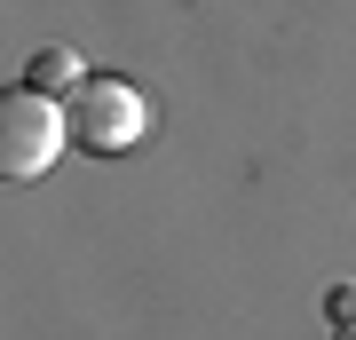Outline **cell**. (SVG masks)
<instances>
[{"label":"cell","instance_id":"6da1fadb","mask_svg":"<svg viewBox=\"0 0 356 340\" xmlns=\"http://www.w3.org/2000/svg\"><path fill=\"white\" fill-rule=\"evenodd\" d=\"M64 111H72V151H88V159H119L151 135V95L119 72H88L64 95Z\"/></svg>","mask_w":356,"mask_h":340},{"label":"cell","instance_id":"7a4b0ae2","mask_svg":"<svg viewBox=\"0 0 356 340\" xmlns=\"http://www.w3.org/2000/svg\"><path fill=\"white\" fill-rule=\"evenodd\" d=\"M64 151H72V111L16 79L0 95V166H8V182H40Z\"/></svg>","mask_w":356,"mask_h":340},{"label":"cell","instance_id":"3957f363","mask_svg":"<svg viewBox=\"0 0 356 340\" xmlns=\"http://www.w3.org/2000/svg\"><path fill=\"white\" fill-rule=\"evenodd\" d=\"M79 79H88V72H79V56H72V48H40V56H32V72H24V88H40V95H72Z\"/></svg>","mask_w":356,"mask_h":340},{"label":"cell","instance_id":"277c9868","mask_svg":"<svg viewBox=\"0 0 356 340\" xmlns=\"http://www.w3.org/2000/svg\"><path fill=\"white\" fill-rule=\"evenodd\" d=\"M325 309H332V325H356V285L341 277V285H332V293H325Z\"/></svg>","mask_w":356,"mask_h":340},{"label":"cell","instance_id":"5b68a950","mask_svg":"<svg viewBox=\"0 0 356 340\" xmlns=\"http://www.w3.org/2000/svg\"><path fill=\"white\" fill-rule=\"evenodd\" d=\"M332 340H356V325H332Z\"/></svg>","mask_w":356,"mask_h":340}]
</instances>
